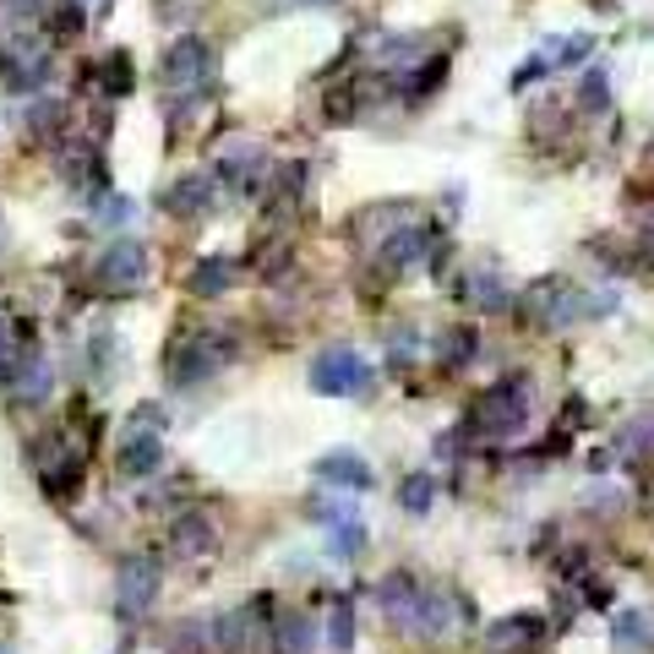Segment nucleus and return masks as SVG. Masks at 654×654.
Wrapping results in <instances>:
<instances>
[{
  "label": "nucleus",
  "mask_w": 654,
  "mask_h": 654,
  "mask_svg": "<svg viewBox=\"0 0 654 654\" xmlns=\"http://www.w3.org/2000/svg\"><path fill=\"white\" fill-rule=\"evenodd\" d=\"M475 431H518L524 426V382H496L480 404H475Z\"/></svg>",
  "instance_id": "1"
},
{
  "label": "nucleus",
  "mask_w": 654,
  "mask_h": 654,
  "mask_svg": "<svg viewBox=\"0 0 654 654\" xmlns=\"http://www.w3.org/2000/svg\"><path fill=\"white\" fill-rule=\"evenodd\" d=\"M366 361L361 355H350V350H334V355H322V366H316V388L322 393H361L366 388Z\"/></svg>",
  "instance_id": "2"
},
{
  "label": "nucleus",
  "mask_w": 654,
  "mask_h": 654,
  "mask_svg": "<svg viewBox=\"0 0 654 654\" xmlns=\"http://www.w3.org/2000/svg\"><path fill=\"white\" fill-rule=\"evenodd\" d=\"M207 45L202 39H180L175 50H169V61H164V83L169 88H191V83H202L207 77Z\"/></svg>",
  "instance_id": "3"
},
{
  "label": "nucleus",
  "mask_w": 654,
  "mask_h": 654,
  "mask_svg": "<svg viewBox=\"0 0 654 654\" xmlns=\"http://www.w3.org/2000/svg\"><path fill=\"white\" fill-rule=\"evenodd\" d=\"M142 246H131V240H115L110 251H104V278H115V284H142Z\"/></svg>",
  "instance_id": "4"
},
{
  "label": "nucleus",
  "mask_w": 654,
  "mask_h": 654,
  "mask_svg": "<svg viewBox=\"0 0 654 654\" xmlns=\"http://www.w3.org/2000/svg\"><path fill=\"white\" fill-rule=\"evenodd\" d=\"M589 50H594V39H589V34H573V39H556V45L545 50V66L556 72V66H567V61H583Z\"/></svg>",
  "instance_id": "5"
},
{
  "label": "nucleus",
  "mask_w": 654,
  "mask_h": 654,
  "mask_svg": "<svg viewBox=\"0 0 654 654\" xmlns=\"http://www.w3.org/2000/svg\"><path fill=\"white\" fill-rule=\"evenodd\" d=\"M191 278H197L191 289H207V294H218V289H224V284L235 278V262H224V256H213V262H202V267H197Z\"/></svg>",
  "instance_id": "6"
},
{
  "label": "nucleus",
  "mask_w": 654,
  "mask_h": 654,
  "mask_svg": "<svg viewBox=\"0 0 654 654\" xmlns=\"http://www.w3.org/2000/svg\"><path fill=\"white\" fill-rule=\"evenodd\" d=\"M169 207H175V213H197V207H207V180H180L175 197H169Z\"/></svg>",
  "instance_id": "7"
},
{
  "label": "nucleus",
  "mask_w": 654,
  "mask_h": 654,
  "mask_svg": "<svg viewBox=\"0 0 654 654\" xmlns=\"http://www.w3.org/2000/svg\"><path fill=\"white\" fill-rule=\"evenodd\" d=\"M404 507H415V513L431 507V480H426V475H420V480H404Z\"/></svg>",
  "instance_id": "8"
},
{
  "label": "nucleus",
  "mask_w": 654,
  "mask_h": 654,
  "mask_svg": "<svg viewBox=\"0 0 654 654\" xmlns=\"http://www.w3.org/2000/svg\"><path fill=\"white\" fill-rule=\"evenodd\" d=\"M583 104H605V72L583 77Z\"/></svg>",
  "instance_id": "9"
},
{
  "label": "nucleus",
  "mask_w": 654,
  "mask_h": 654,
  "mask_svg": "<svg viewBox=\"0 0 654 654\" xmlns=\"http://www.w3.org/2000/svg\"><path fill=\"white\" fill-rule=\"evenodd\" d=\"M17 7H34V0H17Z\"/></svg>",
  "instance_id": "10"
}]
</instances>
